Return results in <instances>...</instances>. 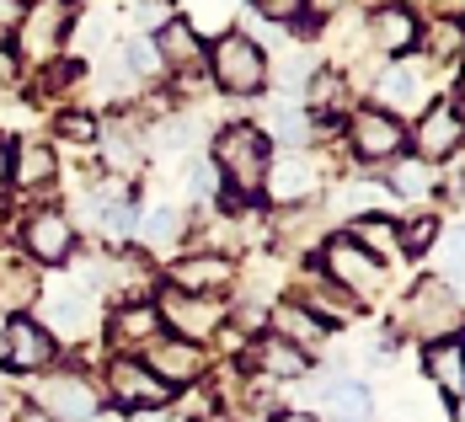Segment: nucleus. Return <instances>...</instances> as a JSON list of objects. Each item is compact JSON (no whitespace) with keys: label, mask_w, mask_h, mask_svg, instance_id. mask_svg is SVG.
Here are the masks:
<instances>
[{"label":"nucleus","mask_w":465,"mask_h":422,"mask_svg":"<svg viewBox=\"0 0 465 422\" xmlns=\"http://www.w3.org/2000/svg\"><path fill=\"white\" fill-rule=\"evenodd\" d=\"M268 166H273V140L257 123L235 118L214 134V172H220V188L231 198H241V203L257 198L262 182H268Z\"/></svg>","instance_id":"1"},{"label":"nucleus","mask_w":465,"mask_h":422,"mask_svg":"<svg viewBox=\"0 0 465 422\" xmlns=\"http://www.w3.org/2000/svg\"><path fill=\"white\" fill-rule=\"evenodd\" d=\"M203 64L225 96H252L268 86V59L246 33H214V44L203 48Z\"/></svg>","instance_id":"2"},{"label":"nucleus","mask_w":465,"mask_h":422,"mask_svg":"<svg viewBox=\"0 0 465 422\" xmlns=\"http://www.w3.org/2000/svg\"><path fill=\"white\" fill-rule=\"evenodd\" d=\"M401 321H407V331L412 337H422V342H439V337H455L465 321V305L460 294H450V283H418L412 294H407V310H401Z\"/></svg>","instance_id":"3"},{"label":"nucleus","mask_w":465,"mask_h":422,"mask_svg":"<svg viewBox=\"0 0 465 422\" xmlns=\"http://www.w3.org/2000/svg\"><path fill=\"white\" fill-rule=\"evenodd\" d=\"M322 273L342 294H359V299H380V289H385V262H374L370 251H359L348 235H331L322 246Z\"/></svg>","instance_id":"4"},{"label":"nucleus","mask_w":465,"mask_h":422,"mask_svg":"<svg viewBox=\"0 0 465 422\" xmlns=\"http://www.w3.org/2000/svg\"><path fill=\"white\" fill-rule=\"evenodd\" d=\"M59 358V337L44 327V321H33V316H11V321H0V364L5 369H16V375H38Z\"/></svg>","instance_id":"5"},{"label":"nucleus","mask_w":465,"mask_h":422,"mask_svg":"<svg viewBox=\"0 0 465 422\" xmlns=\"http://www.w3.org/2000/svg\"><path fill=\"white\" fill-rule=\"evenodd\" d=\"M107 396H113L124 412H155V407H166V401H172V385L155 375L144 358L118 353V358L107 364Z\"/></svg>","instance_id":"6"},{"label":"nucleus","mask_w":465,"mask_h":422,"mask_svg":"<svg viewBox=\"0 0 465 422\" xmlns=\"http://www.w3.org/2000/svg\"><path fill=\"white\" fill-rule=\"evenodd\" d=\"M64 38H70V5H64V0H38V5L22 11V27H16V48H22V59H33V64H54L59 48H64Z\"/></svg>","instance_id":"7"},{"label":"nucleus","mask_w":465,"mask_h":422,"mask_svg":"<svg viewBox=\"0 0 465 422\" xmlns=\"http://www.w3.org/2000/svg\"><path fill=\"white\" fill-rule=\"evenodd\" d=\"M155 310H161V327H172L183 342H209L214 331L225 327V305L214 294H177V289H166Z\"/></svg>","instance_id":"8"},{"label":"nucleus","mask_w":465,"mask_h":422,"mask_svg":"<svg viewBox=\"0 0 465 422\" xmlns=\"http://www.w3.org/2000/svg\"><path fill=\"white\" fill-rule=\"evenodd\" d=\"M428 75H433L428 59H401V64H391V70L374 81V107L391 113V118H401V113H428V107H433V102H428Z\"/></svg>","instance_id":"9"},{"label":"nucleus","mask_w":465,"mask_h":422,"mask_svg":"<svg viewBox=\"0 0 465 422\" xmlns=\"http://www.w3.org/2000/svg\"><path fill=\"white\" fill-rule=\"evenodd\" d=\"M401 144H407V123L391 118V113H380V107H359L348 118V150L359 161H396Z\"/></svg>","instance_id":"10"},{"label":"nucleus","mask_w":465,"mask_h":422,"mask_svg":"<svg viewBox=\"0 0 465 422\" xmlns=\"http://www.w3.org/2000/svg\"><path fill=\"white\" fill-rule=\"evenodd\" d=\"M22 251H27L33 262H48V268L70 262V257H75V220L59 214V209L27 214V225H22Z\"/></svg>","instance_id":"11"},{"label":"nucleus","mask_w":465,"mask_h":422,"mask_svg":"<svg viewBox=\"0 0 465 422\" xmlns=\"http://www.w3.org/2000/svg\"><path fill=\"white\" fill-rule=\"evenodd\" d=\"M33 407L54 422H92L96 417V385L86 375H48L33 396Z\"/></svg>","instance_id":"12"},{"label":"nucleus","mask_w":465,"mask_h":422,"mask_svg":"<svg viewBox=\"0 0 465 422\" xmlns=\"http://www.w3.org/2000/svg\"><path fill=\"white\" fill-rule=\"evenodd\" d=\"M155 375L166 379L172 390L177 385H198L203 369H209V353H203V342H183V337H155L150 342V358H144Z\"/></svg>","instance_id":"13"},{"label":"nucleus","mask_w":465,"mask_h":422,"mask_svg":"<svg viewBox=\"0 0 465 422\" xmlns=\"http://www.w3.org/2000/svg\"><path fill=\"white\" fill-rule=\"evenodd\" d=\"M166 279H172L177 294H220L235 279V268H231V257H220V251H187V257H177L166 268Z\"/></svg>","instance_id":"14"},{"label":"nucleus","mask_w":465,"mask_h":422,"mask_svg":"<svg viewBox=\"0 0 465 422\" xmlns=\"http://www.w3.org/2000/svg\"><path fill=\"white\" fill-rule=\"evenodd\" d=\"M412 140H418L422 161H428V166H439V161H450V155L465 144V123L455 118V107H450V102H433V107L418 118V134H412Z\"/></svg>","instance_id":"15"},{"label":"nucleus","mask_w":465,"mask_h":422,"mask_svg":"<svg viewBox=\"0 0 465 422\" xmlns=\"http://www.w3.org/2000/svg\"><path fill=\"white\" fill-rule=\"evenodd\" d=\"M262 188H268V198L300 209L305 198H316V188H322V161H311V155H283V161L268 166V182H262Z\"/></svg>","instance_id":"16"},{"label":"nucleus","mask_w":465,"mask_h":422,"mask_svg":"<svg viewBox=\"0 0 465 422\" xmlns=\"http://www.w3.org/2000/svg\"><path fill=\"white\" fill-rule=\"evenodd\" d=\"M246 369H257V379H305L311 369V353L305 348H294V342H283V337H257L252 342V353H246Z\"/></svg>","instance_id":"17"},{"label":"nucleus","mask_w":465,"mask_h":422,"mask_svg":"<svg viewBox=\"0 0 465 422\" xmlns=\"http://www.w3.org/2000/svg\"><path fill=\"white\" fill-rule=\"evenodd\" d=\"M422 369H428V379H433V390H439V396L460 401V396H465V342H460V337H439V342H428Z\"/></svg>","instance_id":"18"},{"label":"nucleus","mask_w":465,"mask_h":422,"mask_svg":"<svg viewBox=\"0 0 465 422\" xmlns=\"http://www.w3.org/2000/svg\"><path fill=\"white\" fill-rule=\"evenodd\" d=\"M107 331H113V342H124V348H150L166 327H161V310H155L150 299H129V305L113 310Z\"/></svg>","instance_id":"19"},{"label":"nucleus","mask_w":465,"mask_h":422,"mask_svg":"<svg viewBox=\"0 0 465 422\" xmlns=\"http://www.w3.org/2000/svg\"><path fill=\"white\" fill-rule=\"evenodd\" d=\"M370 38L380 54H407V48L422 38V27H418V16L407 11V5H380L370 16Z\"/></svg>","instance_id":"20"},{"label":"nucleus","mask_w":465,"mask_h":422,"mask_svg":"<svg viewBox=\"0 0 465 422\" xmlns=\"http://www.w3.org/2000/svg\"><path fill=\"white\" fill-rule=\"evenodd\" d=\"M268 327H273V337L294 342V348H305V353L326 342V321H316L300 299H279V305H273V316H268Z\"/></svg>","instance_id":"21"},{"label":"nucleus","mask_w":465,"mask_h":422,"mask_svg":"<svg viewBox=\"0 0 465 422\" xmlns=\"http://www.w3.org/2000/svg\"><path fill=\"white\" fill-rule=\"evenodd\" d=\"M300 305H305L316 321H326V327H331V321H353V310H359V305H353V299H348L337 283L326 279L322 268H316L311 279L300 283Z\"/></svg>","instance_id":"22"},{"label":"nucleus","mask_w":465,"mask_h":422,"mask_svg":"<svg viewBox=\"0 0 465 422\" xmlns=\"http://www.w3.org/2000/svg\"><path fill=\"white\" fill-rule=\"evenodd\" d=\"M348 240H353L359 251H370L374 262H396V257H407V251H401V225H391L385 214H364V220H353V225H348Z\"/></svg>","instance_id":"23"},{"label":"nucleus","mask_w":465,"mask_h":422,"mask_svg":"<svg viewBox=\"0 0 465 422\" xmlns=\"http://www.w3.org/2000/svg\"><path fill=\"white\" fill-rule=\"evenodd\" d=\"M54 172H59V155L48 140H22L11 150V182L16 188H44V182H54Z\"/></svg>","instance_id":"24"},{"label":"nucleus","mask_w":465,"mask_h":422,"mask_svg":"<svg viewBox=\"0 0 465 422\" xmlns=\"http://www.w3.org/2000/svg\"><path fill=\"white\" fill-rule=\"evenodd\" d=\"M38 299H44V327L54 331V337H75V331L86 327V294H81V289L59 283V289H48Z\"/></svg>","instance_id":"25"},{"label":"nucleus","mask_w":465,"mask_h":422,"mask_svg":"<svg viewBox=\"0 0 465 422\" xmlns=\"http://www.w3.org/2000/svg\"><path fill=\"white\" fill-rule=\"evenodd\" d=\"M433 182H439V166H428L422 155H396V161H391V177H385V192L418 203V198L433 192Z\"/></svg>","instance_id":"26"},{"label":"nucleus","mask_w":465,"mask_h":422,"mask_svg":"<svg viewBox=\"0 0 465 422\" xmlns=\"http://www.w3.org/2000/svg\"><path fill=\"white\" fill-rule=\"evenodd\" d=\"M155 54H161V64H172V70H183V75H198V64H203V44L193 38L187 22H166V27L155 33Z\"/></svg>","instance_id":"27"},{"label":"nucleus","mask_w":465,"mask_h":422,"mask_svg":"<svg viewBox=\"0 0 465 422\" xmlns=\"http://www.w3.org/2000/svg\"><path fill=\"white\" fill-rule=\"evenodd\" d=\"M322 407H326V422H374V401H370V390H364L359 379L326 385Z\"/></svg>","instance_id":"28"},{"label":"nucleus","mask_w":465,"mask_h":422,"mask_svg":"<svg viewBox=\"0 0 465 422\" xmlns=\"http://www.w3.org/2000/svg\"><path fill=\"white\" fill-rule=\"evenodd\" d=\"M134 231H140V240L150 246V251H172V246L183 240L187 220H183V209H172V203H150Z\"/></svg>","instance_id":"29"},{"label":"nucleus","mask_w":465,"mask_h":422,"mask_svg":"<svg viewBox=\"0 0 465 422\" xmlns=\"http://www.w3.org/2000/svg\"><path fill=\"white\" fill-rule=\"evenodd\" d=\"M118 59H124V70L134 75V81H155L166 64H161V54H155V38H124L118 44Z\"/></svg>","instance_id":"30"},{"label":"nucleus","mask_w":465,"mask_h":422,"mask_svg":"<svg viewBox=\"0 0 465 422\" xmlns=\"http://www.w3.org/2000/svg\"><path fill=\"white\" fill-rule=\"evenodd\" d=\"M342 92H348V81L342 75H311V86H305V113H316V118H331V113H342Z\"/></svg>","instance_id":"31"},{"label":"nucleus","mask_w":465,"mask_h":422,"mask_svg":"<svg viewBox=\"0 0 465 422\" xmlns=\"http://www.w3.org/2000/svg\"><path fill=\"white\" fill-rule=\"evenodd\" d=\"M268 81H273L279 92H300L305 96V86H311V54H305V48H289L279 64H268Z\"/></svg>","instance_id":"32"},{"label":"nucleus","mask_w":465,"mask_h":422,"mask_svg":"<svg viewBox=\"0 0 465 422\" xmlns=\"http://www.w3.org/2000/svg\"><path fill=\"white\" fill-rule=\"evenodd\" d=\"M96 144H102V161H107L113 172H124V177H129V172H140V144L129 140L124 129H102Z\"/></svg>","instance_id":"33"},{"label":"nucleus","mask_w":465,"mask_h":422,"mask_svg":"<svg viewBox=\"0 0 465 422\" xmlns=\"http://www.w3.org/2000/svg\"><path fill=\"white\" fill-rule=\"evenodd\" d=\"M337 203H342L353 220H364V214H374V209H391V192L380 188V182H342Z\"/></svg>","instance_id":"34"},{"label":"nucleus","mask_w":465,"mask_h":422,"mask_svg":"<svg viewBox=\"0 0 465 422\" xmlns=\"http://www.w3.org/2000/svg\"><path fill=\"white\" fill-rule=\"evenodd\" d=\"M460 48H465V33L455 22H433V27H428V54H433V64H439V59H455Z\"/></svg>","instance_id":"35"},{"label":"nucleus","mask_w":465,"mask_h":422,"mask_svg":"<svg viewBox=\"0 0 465 422\" xmlns=\"http://www.w3.org/2000/svg\"><path fill=\"white\" fill-rule=\"evenodd\" d=\"M231 5H235V0H187V11H193V22H187V27L220 33V22H231Z\"/></svg>","instance_id":"36"},{"label":"nucleus","mask_w":465,"mask_h":422,"mask_svg":"<svg viewBox=\"0 0 465 422\" xmlns=\"http://www.w3.org/2000/svg\"><path fill=\"white\" fill-rule=\"evenodd\" d=\"M311 113H300V107H279V118H273V134H279L283 144H300L311 140V123H305Z\"/></svg>","instance_id":"37"},{"label":"nucleus","mask_w":465,"mask_h":422,"mask_svg":"<svg viewBox=\"0 0 465 422\" xmlns=\"http://www.w3.org/2000/svg\"><path fill=\"white\" fill-rule=\"evenodd\" d=\"M433 235H439V220H433V214H422V220H412V225L401 231V251H407V257H418Z\"/></svg>","instance_id":"38"},{"label":"nucleus","mask_w":465,"mask_h":422,"mask_svg":"<svg viewBox=\"0 0 465 422\" xmlns=\"http://www.w3.org/2000/svg\"><path fill=\"white\" fill-rule=\"evenodd\" d=\"M268 22H300L305 16V0H252Z\"/></svg>","instance_id":"39"},{"label":"nucleus","mask_w":465,"mask_h":422,"mask_svg":"<svg viewBox=\"0 0 465 422\" xmlns=\"http://www.w3.org/2000/svg\"><path fill=\"white\" fill-rule=\"evenodd\" d=\"M444 273H465V225L450 231V246H444Z\"/></svg>","instance_id":"40"},{"label":"nucleus","mask_w":465,"mask_h":422,"mask_svg":"<svg viewBox=\"0 0 465 422\" xmlns=\"http://www.w3.org/2000/svg\"><path fill=\"white\" fill-rule=\"evenodd\" d=\"M22 11H27V0H0V44H5V38H16Z\"/></svg>","instance_id":"41"},{"label":"nucleus","mask_w":465,"mask_h":422,"mask_svg":"<svg viewBox=\"0 0 465 422\" xmlns=\"http://www.w3.org/2000/svg\"><path fill=\"white\" fill-rule=\"evenodd\" d=\"M59 134H64V140H96V123L86 129L81 113H64V118H59Z\"/></svg>","instance_id":"42"},{"label":"nucleus","mask_w":465,"mask_h":422,"mask_svg":"<svg viewBox=\"0 0 465 422\" xmlns=\"http://www.w3.org/2000/svg\"><path fill=\"white\" fill-rule=\"evenodd\" d=\"M342 5H348V0H305V16H311V22H326V16H337Z\"/></svg>","instance_id":"43"},{"label":"nucleus","mask_w":465,"mask_h":422,"mask_svg":"<svg viewBox=\"0 0 465 422\" xmlns=\"http://www.w3.org/2000/svg\"><path fill=\"white\" fill-rule=\"evenodd\" d=\"M16 81V59L5 54V44H0V86H11Z\"/></svg>","instance_id":"44"},{"label":"nucleus","mask_w":465,"mask_h":422,"mask_svg":"<svg viewBox=\"0 0 465 422\" xmlns=\"http://www.w3.org/2000/svg\"><path fill=\"white\" fill-rule=\"evenodd\" d=\"M5 182H11V144L0 140V192H5Z\"/></svg>","instance_id":"45"},{"label":"nucleus","mask_w":465,"mask_h":422,"mask_svg":"<svg viewBox=\"0 0 465 422\" xmlns=\"http://www.w3.org/2000/svg\"><path fill=\"white\" fill-rule=\"evenodd\" d=\"M450 107H455V118L465 123V70H460V81H455V102H450Z\"/></svg>","instance_id":"46"},{"label":"nucleus","mask_w":465,"mask_h":422,"mask_svg":"<svg viewBox=\"0 0 465 422\" xmlns=\"http://www.w3.org/2000/svg\"><path fill=\"white\" fill-rule=\"evenodd\" d=\"M16 422H54L48 412H38V407H27V412H16Z\"/></svg>","instance_id":"47"},{"label":"nucleus","mask_w":465,"mask_h":422,"mask_svg":"<svg viewBox=\"0 0 465 422\" xmlns=\"http://www.w3.org/2000/svg\"><path fill=\"white\" fill-rule=\"evenodd\" d=\"M273 422H322V417H311V412H279Z\"/></svg>","instance_id":"48"},{"label":"nucleus","mask_w":465,"mask_h":422,"mask_svg":"<svg viewBox=\"0 0 465 422\" xmlns=\"http://www.w3.org/2000/svg\"><path fill=\"white\" fill-rule=\"evenodd\" d=\"M455 422H465V396H460V401H455Z\"/></svg>","instance_id":"49"},{"label":"nucleus","mask_w":465,"mask_h":422,"mask_svg":"<svg viewBox=\"0 0 465 422\" xmlns=\"http://www.w3.org/2000/svg\"><path fill=\"white\" fill-rule=\"evenodd\" d=\"M92 422H113V417H92Z\"/></svg>","instance_id":"50"},{"label":"nucleus","mask_w":465,"mask_h":422,"mask_svg":"<svg viewBox=\"0 0 465 422\" xmlns=\"http://www.w3.org/2000/svg\"><path fill=\"white\" fill-rule=\"evenodd\" d=\"M64 5H75V0H64Z\"/></svg>","instance_id":"51"},{"label":"nucleus","mask_w":465,"mask_h":422,"mask_svg":"<svg viewBox=\"0 0 465 422\" xmlns=\"http://www.w3.org/2000/svg\"><path fill=\"white\" fill-rule=\"evenodd\" d=\"M460 33H465V27H460Z\"/></svg>","instance_id":"52"}]
</instances>
